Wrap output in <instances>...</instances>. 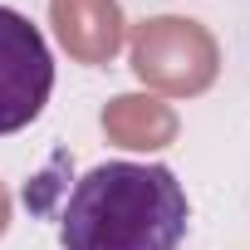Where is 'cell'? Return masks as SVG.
<instances>
[{"instance_id":"2","label":"cell","mask_w":250,"mask_h":250,"mask_svg":"<svg viewBox=\"0 0 250 250\" xmlns=\"http://www.w3.org/2000/svg\"><path fill=\"white\" fill-rule=\"evenodd\" d=\"M128 64H133L138 83H147L152 93L196 98L221 74V44H216V35L201 20H187V15H147L143 25H133Z\"/></svg>"},{"instance_id":"4","label":"cell","mask_w":250,"mask_h":250,"mask_svg":"<svg viewBox=\"0 0 250 250\" xmlns=\"http://www.w3.org/2000/svg\"><path fill=\"white\" fill-rule=\"evenodd\" d=\"M49 25L74 64H113V54L128 40V20H123L118 0H49Z\"/></svg>"},{"instance_id":"1","label":"cell","mask_w":250,"mask_h":250,"mask_svg":"<svg viewBox=\"0 0 250 250\" xmlns=\"http://www.w3.org/2000/svg\"><path fill=\"white\" fill-rule=\"evenodd\" d=\"M191 206L172 167L103 162L79 177L64 201V250H177Z\"/></svg>"},{"instance_id":"6","label":"cell","mask_w":250,"mask_h":250,"mask_svg":"<svg viewBox=\"0 0 250 250\" xmlns=\"http://www.w3.org/2000/svg\"><path fill=\"white\" fill-rule=\"evenodd\" d=\"M5 226H10V191H5V182H0V235H5Z\"/></svg>"},{"instance_id":"3","label":"cell","mask_w":250,"mask_h":250,"mask_svg":"<svg viewBox=\"0 0 250 250\" xmlns=\"http://www.w3.org/2000/svg\"><path fill=\"white\" fill-rule=\"evenodd\" d=\"M54 88V59L44 35L10 5H0V138H10L44 113Z\"/></svg>"},{"instance_id":"5","label":"cell","mask_w":250,"mask_h":250,"mask_svg":"<svg viewBox=\"0 0 250 250\" xmlns=\"http://www.w3.org/2000/svg\"><path fill=\"white\" fill-rule=\"evenodd\" d=\"M98 123H103L108 143L128 147V152H162L177 143V128H182L172 103H162L152 93H118Z\"/></svg>"}]
</instances>
